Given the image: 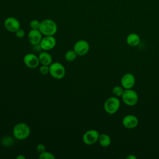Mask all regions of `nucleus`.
I'll return each mask as SVG.
<instances>
[{
	"label": "nucleus",
	"mask_w": 159,
	"mask_h": 159,
	"mask_svg": "<svg viewBox=\"0 0 159 159\" xmlns=\"http://www.w3.org/2000/svg\"><path fill=\"white\" fill-rule=\"evenodd\" d=\"M36 150L39 153H40L45 151V146L42 143H39L37 145Z\"/></svg>",
	"instance_id": "obj_24"
},
{
	"label": "nucleus",
	"mask_w": 159,
	"mask_h": 159,
	"mask_svg": "<svg viewBox=\"0 0 159 159\" xmlns=\"http://www.w3.org/2000/svg\"><path fill=\"white\" fill-rule=\"evenodd\" d=\"M17 159H25V157H24L22 155H19L17 157H16Z\"/></svg>",
	"instance_id": "obj_27"
},
{
	"label": "nucleus",
	"mask_w": 159,
	"mask_h": 159,
	"mask_svg": "<svg viewBox=\"0 0 159 159\" xmlns=\"http://www.w3.org/2000/svg\"><path fill=\"white\" fill-rule=\"evenodd\" d=\"M38 57L40 63L43 65L49 66L52 63V57L51 55L47 52V51L40 52Z\"/></svg>",
	"instance_id": "obj_15"
},
{
	"label": "nucleus",
	"mask_w": 159,
	"mask_h": 159,
	"mask_svg": "<svg viewBox=\"0 0 159 159\" xmlns=\"http://www.w3.org/2000/svg\"><path fill=\"white\" fill-rule=\"evenodd\" d=\"M65 68L64 66L59 62L52 63L49 65V74L56 80H61L65 75Z\"/></svg>",
	"instance_id": "obj_3"
},
{
	"label": "nucleus",
	"mask_w": 159,
	"mask_h": 159,
	"mask_svg": "<svg viewBox=\"0 0 159 159\" xmlns=\"http://www.w3.org/2000/svg\"><path fill=\"white\" fill-rule=\"evenodd\" d=\"M39 71L42 75H46L49 73V66L42 65V66L40 67Z\"/></svg>",
	"instance_id": "obj_22"
},
{
	"label": "nucleus",
	"mask_w": 159,
	"mask_h": 159,
	"mask_svg": "<svg viewBox=\"0 0 159 159\" xmlns=\"http://www.w3.org/2000/svg\"><path fill=\"white\" fill-rule=\"evenodd\" d=\"M120 105V101L117 98L110 97L104 102V109L109 114H114L119 109Z\"/></svg>",
	"instance_id": "obj_5"
},
{
	"label": "nucleus",
	"mask_w": 159,
	"mask_h": 159,
	"mask_svg": "<svg viewBox=\"0 0 159 159\" xmlns=\"http://www.w3.org/2000/svg\"><path fill=\"white\" fill-rule=\"evenodd\" d=\"M122 124L123 126L127 129H134L139 124V119L134 115L128 114L123 117Z\"/></svg>",
	"instance_id": "obj_11"
},
{
	"label": "nucleus",
	"mask_w": 159,
	"mask_h": 159,
	"mask_svg": "<svg viewBox=\"0 0 159 159\" xmlns=\"http://www.w3.org/2000/svg\"><path fill=\"white\" fill-rule=\"evenodd\" d=\"M123 102L129 106H134L138 102L139 96L137 92L132 89H124L122 95Z\"/></svg>",
	"instance_id": "obj_4"
},
{
	"label": "nucleus",
	"mask_w": 159,
	"mask_h": 159,
	"mask_svg": "<svg viewBox=\"0 0 159 159\" xmlns=\"http://www.w3.org/2000/svg\"><path fill=\"white\" fill-rule=\"evenodd\" d=\"M33 45V48H34V50L36 52H40L42 49L40 45V43L39 44H35V45Z\"/></svg>",
	"instance_id": "obj_25"
},
{
	"label": "nucleus",
	"mask_w": 159,
	"mask_h": 159,
	"mask_svg": "<svg viewBox=\"0 0 159 159\" xmlns=\"http://www.w3.org/2000/svg\"><path fill=\"white\" fill-rule=\"evenodd\" d=\"M39 158H40V159H55V157L52 153H51L50 152L44 151L43 152H42L40 153Z\"/></svg>",
	"instance_id": "obj_20"
},
{
	"label": "nucleus",
	"mask_w": 159,
	"mask_h": 159,
	"mask_svg": "<svg viewBox=\"0 0 159 159\" xmlns=\"http://www.w3.org/2000/svg\"><path fill=\"white\" fill-rule=\"evenodd\" d=\"M126 42L130 47H136L140 42V37L137 34L130 33L126 37Z\"/></svg>",
	"instance_id": "obj_14"
},
{
	"label": "nucleus",
	"mask_w": 159,
	"mask_h": 159,
	"mask_svg": "<svg viewBox=\"0 0 159 159\" xmlns=\"http://www.w3.org/2000/svg\"><path fill=\"white\" fill-rule=\"evenodd\" d=\"M122 86L125 89H132L135 83V78L132 73H128L124 74L120 80Z\"/></svg>",
	"instance_id": "obj_12"
},
{
	"label": "nucleus",
	"mask_w": 159,
	"mask_h": 159,
	"mask_svg": "<svg viewBox=\"0 0 159 159\" xmlns=\"http://www.w3.org/2000/svg\"><path fill=\"white\" fill-rule=\"evenodd\" d=\"M73 50L78 56H84L86 55L89 50V44L85 40H79L75 43Z\"/></svg>",
	"instance_id": "obj_7"
},
{
	"label": "nucleus",
	"mask_w": 159,
	"mask_h": 159,
	"mask_svg": "<svg viewBox=\"0 0 159 159\" xmlns=\"http://www.w3.org/2000/svg\"><path fill=\"white\" fill-rule=\"evenodd\" d=\"M56 43V39L53 35L44 36L40 42V45L43 50L49 51L55 47Z\"/></svg>",
	"instance_id": "obj_9"
},
{
	"label": "nucleus",
	"mask_w": 159,
	"mask_h": 159,
	"mask_svg": "<svg viewBox=\"0 0 159 159\" xmlns=\"http://www.w3.org/2000/svg\"><path fill=\"white\" fill-rule=\"evenodd\" d=\"M77 54L76 53V52L73 50H68L65 54V59L67 61H73L76 60V57H77Z\"/></svg>",
	"instance_id": "obj_17"
},
{
	"label": "nucleus",
	"mask_w": 159,
	"mask_h": 159,
	"mask_svg": "<svg viewBox=\"0 0 159 159\" xmlns=\"http://www.w3.org/2000/svg\"><path fill=\"white\" fill-rule=\"evenodd\" d=\"M57 24L52 19H46L40 22L39 30L44 36L54 35L57 32Z\"/></svg>",
	"instance_id": "obj_1"
},
{
	"label": "nucleus",
	"mask_w": 159,
	"mask_h": 159,
	"mask_svg": "<svg viewBox=\"0 0 159 159\" xmlns=\"http://www.w3.org/2000/svg\"><path fill=\"white\" fill-rule=\"evenodd\" d=\"M99 135L96 130L90 129L83 134L82 137L83 142L87 145H94L98 141Z\"/></svg>",
	"instance_id": "obj_6"
},
{
	"label": "nucleus",
	"mask_w": 159,
	"mask_h": 159,
	"mask_svg": "<svg viewBox=\"0 0 159 159\" xmlns=\"http://www.w3.org/2000/svg\"><path fill=\"white\" fill-rule=\"evenodd\" d=\"M124 88L122 86H116L112 88V93L113 94L117 97H121L124 91Z\"/></svg>",
	"instance_id": "obj_19"
},
{
	"label": "nucleus",
	"mask_w": 159,
	"mask_h": 159,
	"mask_svg": "<svg viewBox=\"0 0 159 159\" xmlns=\"http://www.w3.org/2000/svg\"><path fill=\"white\" fill-rule=\"evenodd\" d=\"M23 61L25 65L29 68H35L40 64L39 57L32 53L25 55Z\"/></svg>",
	"instance_id": "obj_10"
},
{
	"label": "nucleus",
	"mask_w": 159,
	"mask_h": 159,
	"mask_svg": "<svg viewBox=\"0 0 159 159\" xmlns=\"http://www.w3.org/2000/svg\"><path fill=\"white\" fill-rule=\"evenodd\" d=\"M15 34H16V36L17 38H19V39H22V38H23V37H24V35H25V32H24V30L20 28L19 29H18V30L15 32Z\"/></svg>",
	"instance_id": "obj_23"
},
{
	"label": "nucleus",
	"mask_w": 159,
	"mask_h": 159,
	"mask_svg": "<svg viewBox=\"0 0 159 159\" xmlns=\"http://www.w3.org/2000/svg\"><path fill=\"white\" fill-rule=\"evenodd\" d=\"M1 143L4 147H10L14 143V139L10 136H7L2 139Z\"/></svg>",
	"instance_id": "obj_18"
},
{
	"label": "nucleus",
	"mask_w": 159,
	"mask_h": 159,
	"mask_svg": "<svg viewBox=\"0 0 159 159\" xmlns=\"http://www.w3.org/2000/svg\"><path fill=\"white\" fill-rule=\"evenodd\" d=\"M126 158H127V159H136V157L134 156V155H132V154H130V155H128Z\"/></svg>",
	"instance_id": "obj_26"
},
{
	"label": "nucleus",
	"mask_w": 159,
	"mask_h": 159,
	"mask_svg": "<svg viewBox=\"0 0 159 159\" xmlns=\"http://www.w3.org/2000/svg\"><path fill=\"white\" fill-rule=\"evenodd\" d=\"M42 35L39 29H31L28 34V40L32 45L39 44L43 38Z\"/></svg>",
	"instance_id": "obj_13"
},
{
	"label": "nucleus",
	"mask_w": 159,
	"mask_h": 159,
	"mask_svg": "<svg viewBox=\"0 0 159 159\" xmlns=\"http://www.w3.org/2000/svg\"><path fill=\"white\" fill-rule=\"evenodd\" d=\"M40 25V22L37 19H33L29 23V25L31 29H39Z\"/></svg>",
	"instance_id": "obj_21"
},
{
	"label": "nucleus",
	"mask_w": 159,
	"mask_h": 159,
	"mask_svg": "<svg viewBox=\"0 0 159 159\" xmlns=\"http://www.w3.org/2000/svg\"><path fill=\"white\" fill-rule=\"evenodd\" d=\"M30 134L29 126L24 122H20L15 125L12 129V134L16 139L22 140L27 139Z\"/></svg>",
	"instance_id": "obj_2"
},
{
	"label": "nucleus",
	"mask_w": 159,
	"mask_h": 159,
	"mask_svg": "<svg viewBox=\"0 0 159 159\" xmlns=\"http://www.w3.org/2000/svg\"><path fill=\"white\" fill-rule=\"evenodd\" d=\"M4 26L7 31L15 33L20 28V24L17 18L14 17H8L4 22Z\"/></svg>",
	"instance_id": "obj_8"
},
{
	"label": "nucleus",
	"mask_w": 159,
	"mask_h": 159,
	"mask_svg": "<svg viewBox=\"0 0 159 159\" xmlns=\"http://www.w3.org/2000/svg\"><path fill=\"white\" fill-rule=\"evenodd\" d=\"M98 142L103 147H107L111 143V139L107 134H101L99 135Z\"/></svg>",
	"instance_id": "obj_16"
}]
</instances>
